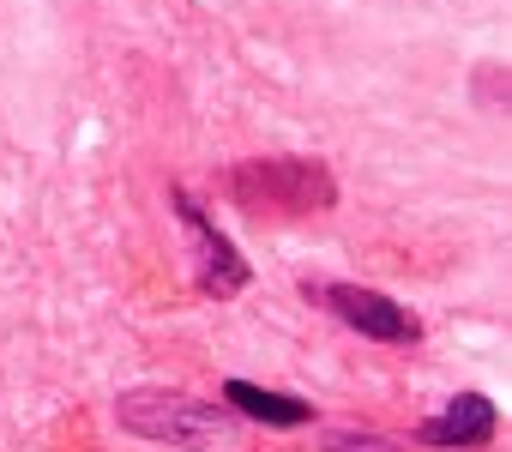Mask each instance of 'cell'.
<instances>
[{
	"label": "cell",
	"mask_w": 512,
	"mask_h": 452,
	"mask_svg": "<svg viewBox=\"0 0 512 452\" xmlns=\"http://www.w3.org/2000/svg\"><path fill=\"white\" fill-rule=\"evenodd\" d=\"M494 428H500V416H494V404L482 398V392H458L434 422H422L416 428V440H428V446H458V452H470V446H488L494 440Z\"/></svg>",
	"instance_id": "cell-5"
},
{
	"label": "cell",
	"mask_w": 512,
	"mask_h": 452,
	"mask_svg": "<svg viewBox=\"0 0 512 452\" xmlns=\"http://www.w3.org/2000/svg\"><path fill=\"white\" fill-rule=\"evenodd\" d=\"M229 199L241 211H278V217H320L338 199V181L320 157H247L229 175Z\"/></svg>",
	"instance_id": "cell-2"
},
{
	"label": "cell",
	"mask_w": 512,
	"mask_h": 452,
	"mask_svg": "<svg viewBox=\"0 0 512 452\" xmlns=\"http://www.w3.org/2000/svg\"><path fill=\"white\" fill-rule=\"evenodd\" d=\"M121 428L139 440H169L187 452H247V428L229 404H205L187 392H127L115 404Z\"/></svg>",
	"instance_id": "cell-1"
},
{
	"label": "cell",
	"mask_w": 512,
	"mask_h": 452,
	"mask_svg": "<svg viewBox=\"0 0 512 452\" xmlns=\"http://www.w3.org/2000/svg\"><path fill=\"white\" fill-rule=\"evenodd\" d=\"M223 404L247 410L253 422H272V428H302V422H314V404H302V398H290V392L247 386V380H229V386H223Z\"/></svg>",
	"instance_id": "cell-6"
},
{
	"label": "cell",
	"mask_w": 512,
	"mask_h": 452,
	"mask_svg": "<svg viewBox=\"0 0 512 452\" xmlns=\"http://www.w3.org/2000/svg\"><path fill=\"white\" fill-rule=\"evenodd\" d=\"M326 452H398L392 440H380V434H350V428H332L326 434Z\"/></svg>",
	"instance_id": "cell-7"
},
{
	"label": "cell",
	"mask_w": 512,
	"mask_h": 452,
	"mask_svg": "<svg viewBox=\"0 0 512 452\" xmlns=\"http://www.w3.org/2000/svg\"><path fill=\"white\" fill-rule=\"evenodd\" d=\"M169 199H175V211H181V223H187V236H193V248H199V284H205L211 296H235V290L247 284V266H241V254H235V242L211 230V217H205L181 187H175Z\"/></svg>",
	"instance_id": "cell-4"
},
{
	"label": "cell",
	"mask_w": 512,
	"mask_h": 452,
	"mask_svg": "<svg viewBox=\"0 0 512 452\" xmlns=\"http://www.w3.org/2000/svg\"><path fill=\"white\" fill-rule=\"evenodd\" d=\"M308 296H320L344 326H356V332L374 338V344H416V338H422L416 314L398 308V302L380 296V290H362V284H320V290H308Z\"/></svg>",
	"instance_id": "cell-3"
}]
</instances>
